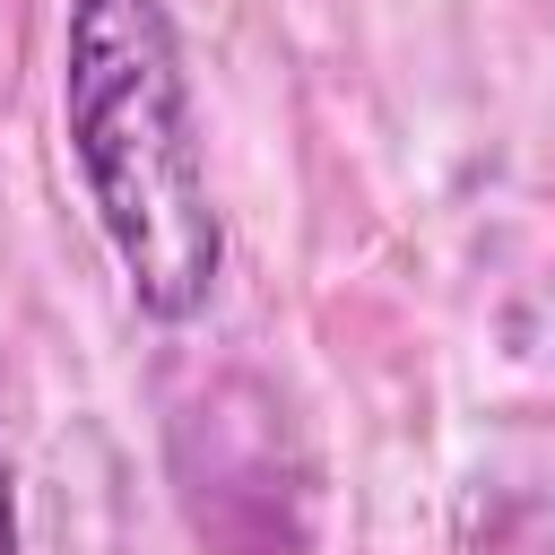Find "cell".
Returning <instances> with one entry per match:
<instances>
[{
    "instance_id": "obj_1",
    "label": "cell",
    "mask_w": 555,
    "mask_h": 555,
    "mask_svg": "<svg viewBox=\"0 0 555 555\" xmlns=\"http://www.w3.org/2000/svg\"><path fill=\"white\" fill-rule=\"evenodd\" d=\"M61 139L95 234L147 321H199L225 278V225L208 199L191 69L165 0L61 9Z\"/></svg>"
},
{
    "instance_id": "obj_2",
    "label": "cell",
    "mask_w": 555,
    "mask_h": 555,
    "mask_svg": "<svg viewBox=\"0 0 555 555\" xmlns=\"http://www.w3.org/2000/svg\"><path fill=\"white\" fill-rule=\"evenodd\" d=\"M0 555H17V486H9V460H0Z\"/></svg>"
}]
</instances>
